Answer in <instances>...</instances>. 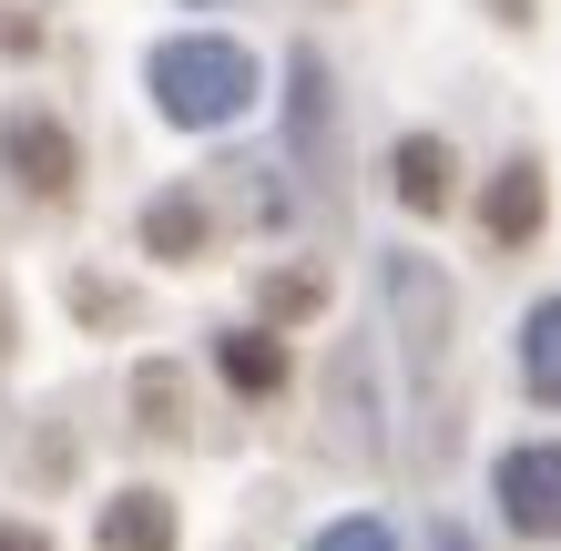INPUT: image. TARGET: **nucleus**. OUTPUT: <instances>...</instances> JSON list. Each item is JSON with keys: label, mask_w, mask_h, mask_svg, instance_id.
Instances as JSON below:
<instances>
[{"label": "nucleus", "mask_w": 561, "mask_h": 551, "mask_svg": "<svg viewBox=\"0 0 561 551\" xmlns=\"http://www.w3.org/2000/svg\"><path fill=\"white\" fill-rule=\"evenodd\" d=\"M153 103L194 123V134H215V123H236L255 103V51L236 42H163L153 51Z\"/></svg>", "instance_id": "f257e3e1"}, {"label": "nucleus", "mask_w": 561, "mask_h": 551, "mask_svg": "<svg viewBox=\"0 0 561 551\" xmlns=\"http://www.w3.org/2000/svg\"><path fill=\"white\" fill-rule=\"evenodd\" d=\"M0 164H11L21 194H72L82 153H72V134H61L51 113H11V123H0Z\"/></svg>", "instance_id": "f03ea898"}, {"label": "nucleus", "mask_w": 561, "mask_h": 551, "mask_svg": "<svg viewBox=\"0 0 561 551\" xmlns=\"http://www.w3.org/2000/svg\"><path fill=\"white\" fill-rule=\"evenodd\" d=\"M501 510H511V531L561 541V449H511L501 460Z\"/></svg>", "instance_id": "7ed1b4c3"}, {"label": "nucleus", "mask_w": 561, "mask_h": 551, "mask_svg": "<svg viewBox=\"0 0 561 551\" xmlns=\"http://www.w3.org/2000/svg\"><path fill=\"white\" fill-rule=\"evenodd\" d=\"M490 245H531L541 225H551V184H541V164H511L501 184H490Z\"/></svg>", "instance_id": "20e7f679"}, {"label": "nucleus", "mask_w": 561, "mask_h": 551, "mask_svg": "<svg viewBox=\"0 0 561 551\" xmlns=\"http://www.w3.org/2000/svg\"><path fill=\"white\" fill-rule=\"evenodd\" d=\"M92 541L103 551H174V501L163 491H123V501H103Z\"/></svg>", "instance_id": "39448f33"}, {"label": "nucleus", "mask_w": 561, "mask_h": 551, "mask_svg": "<svg viewBox=\"0 0 561 551\" xmlns=\"http://www.w3.org/2000/svg\"><path fill=\"white\" fill-rule=\"evenodd\" d=\"M449 194H459L449 144H439V134H409V144H399V205H409V215H439Z\"/></svg>", "instance_id": "423d86ee"}, {"label": "nucleus", "mask_w": 561, "mask_h": 551, "mask_svg": "<svg viewBox=\"0 0 561 551\" xmlns=\"http://www.w3.org/2000/svg\"><path fill=\"white\" fill-rule=\"evenodd\" d=\"M520 378H531V399L561 409V297L531 307V328H520Z\"/></svg>", "instance_id": "0eeeda50"}, {"label": "nucleus", "mask_w": 561, "mask_h": 551, "mask_svg": "<svg viewBox=\"0 0 561 551\" xmlns=\"http://www.w3.org/2000/svg\"><path fill=\"white\" fill-rule=\"evenodd\" d=\"M144 245H153V255H174V266L205 245V215H194V194H163V205L144 215Z\"/></svg>", "instance_id": "6e6552de"}, {"label": "nucleus", "mask_w": 561, "mask_h": 551, "mask_svg": "<svg viewBox=\"0 0 561 551\" xmlns=\"http://www.w3.org/2000/svg\"><path fill=\"white\" fill-rule=\"evenodd\" d=\"M225 378H236L245 399H266V388H286V347L276 337H225Z\"/></svg>", "instance_id": "1a4fd4ad"}, {"label": "nucleus", "mask_w": 561, "mask_h": 551, "mask_svg": "<svg viewBox=\"0 0 561 551\" xmlns=\"http://www.w3.org/2000/svg\"><path fill=\"white\" fill-rule=\"evenodd\" d=\"M317 297H327L317 276H266V317H286V328H296V317H317Z\"/></svg>", "instance_id": "9d476101"}, {"label": "nucleus", "mask_w": 561, "mask_h": 551, "mask_svg": "<svg viewBox=\"0 0 561 551\" xmlns=\"http://www.w3.org/2000/svg\"><path fill=\"white\" fill-rule=\"evenodd\" d=\"M317 551H399L378 521H337V531H317Z\"/></svg>", "instance_id": "9b49d317"}, {"label": "nucleus", "mask_w": 561, "mask_h": 551, "mask_svg": "<svg viewBox=\"0 0 561 551\" xmlns=\"http://www.w3.org/2000/svg\"><path fill=\"white\" fill-rule=\"evenodd\" d=\"M0 551H51V541L31 531V521H0Z\"/></svg>", "instance_id": "f8f14e48"}, {"label": "nucleus", "mask_w": 561, "mask_h": 551, "mask_svg": "<svg viewBox=\"0 0 561 551\" xmlns=\"http://www.w3.org/2000/svg\"><path fill=\"white\" fill-rule=\"evenodd\" d=\"M428 551H470V531H449V521H439V541H428Z\"/></svg>", "instance_id": "ddd939ff"}, {"label": "nucleus", "mask_w": 561, "mask_h": 551, "mask_svg": "<svg viewBox=\"0 0 561 551\" xmlns=\"http://www.w3.org/2000/svg\"><path fill=\"white\" fill-rule=\"evenodd\" d=\"M490 11H501V21H520V11H531V0H490Z\"/></svg>", "instance_id": "4468645a"}, {"label": "nucleus", "mask_w": 561, "mask_h": 551, "mask_svg": "<svg viewBox=\"0 0 561 551\" xmlns=\"http://www.w3.org/2000/svg\"><path fill=\"white\" fill-rule=\"evenodd\" d=\"M205 11H215V0H205Z\"/></svg>", "instance_id": "2eb2a0df"}]
</instances>
